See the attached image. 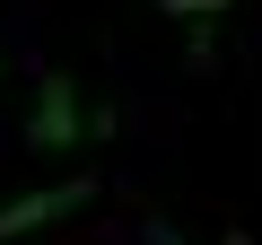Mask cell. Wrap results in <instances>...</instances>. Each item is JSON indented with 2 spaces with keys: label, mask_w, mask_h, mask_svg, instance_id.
Returning a JSON list of instances; mask_svg holds the SVG:
<instances>
[{
  "label": "cell",
  "mask_w": 262,
  "mask_h": 245,
  "mask_svg": "<svg viewBox=\"0 0 262 245\" xmlns=\"http://www.w3.org/2000/svg\"><path fill=\"white\" fill-rule=\"evenodd\" d=\"M96 132H105V114H88V105H79V88H70L61 70H44V88H35V114L18 122V140L53 158V149H88Z\"/></svg>",
  "instance_id": "1"
},
{
  "label": "cell",
  "mask_w": 262,
  "mask_h": 245,
  "mask_svg": "<svg viewBox=\"0 0 262 245\" xmlns=\"http://www.w3.org/2000/svg\"><path fill=\"white\" fill-rule=\"evenodd\" d=\"M79 201H96V175H61V184H35V193H18V201H0V245H9V236H27V228L70 219Z\"/></svg>",
  "instance_id": "2"
},
{
  "label": "cell",
  "mask_w": 262,
  "mask_h": 245,
  "mask_svg": "<svg viewBox=\"0 0 262 245\" xmlns=\"http://www.w3.org/2000/svg\"><path fill=\"white\" fill-rule=\"evenodd\" d=\"M227 9H236V0H158V18H184V27H210Z\"/></svg>",
  "instance_id": "3"
},
{
  "label": "cell",
  "mask_w": 262,
  "mask_h": 245,
  "mask_svg": "<svg viewBox=\"0 0 262 245\" xmlns=\"http://www.w3.org/2000/svg\"><path fill=\"white\" fill-rule=\"evenodd\" d=\"M149 245H184V236H175V228H149Z\"/></svg>",
  "instance_id": "4"
}]
</instances>
